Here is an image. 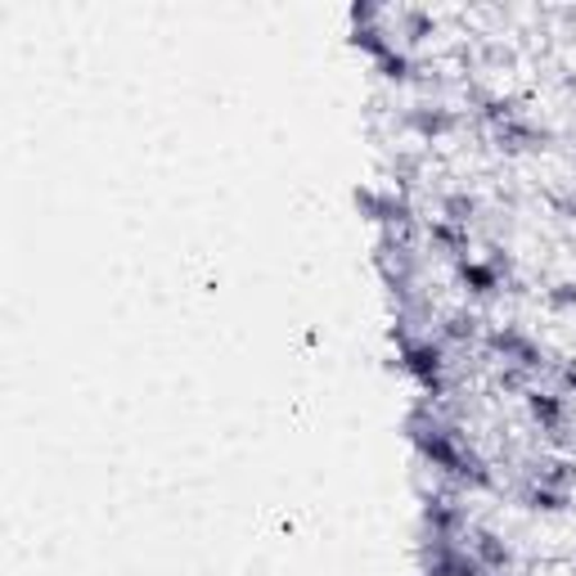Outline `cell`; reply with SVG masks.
I'll use <instances>...</instances> for the list:
<instances>
[{
  "label": "cell",
  "instance_id": "obj_5",
  "mask_svg": "<svg viewBox=\"0 0 576 576\" xmlns=\"http://www.w3.org/2000/svg\"><path fill=\"white\" fill-rule=\"evenodd\" d=\"M423 527H428V536L464 541V532H468V509H464L455 496H428V500H423Z\"/></svg>",
  "mask_w": 576,
  "mask_h": 576
},
{
  "label": "cell",
  "instance_id": "obj_19",
  "mask_svg": "<svg viewBox=\"0 0 576 576\" xmlns=\"http://www.w3.org/2000/svg\"><path fill=\"white\" fill-rule=\"evenodd\" d=\"M437 217H446V221H455V225H473V217H477V199L464 195V189H455V195H442Z\"/></svg>",
  "mask_w": 576,
  "mask_h": 576
},
{
  "label": "cell",
  "instance_id": "obj_1",
  "mask_svg": "<svg viewBox=\"0 0 576 576\" xmlns=\"http://www.w3.org/2000/svg\"><path fill=\"white\" fill-rule=\"evenodd\" d=\"M406 437H410V446L419 451V459L432 464L442 477H451L455 487H464V491H491V487H496L491 464L464 442L459 423L442 419L437 401L423 397V401L406 414Z\"/></svg>",
  "mask_w": 576,
  "mask_h": 576
},
{
  "label": "cell",
  "instance_id": "obj_2",
  "mask_svg": "<svg viewBox=\"0 0 576 576\" xmlns=\"http://www.w3.org/2000/svg\"><path fill=\"white\" fill-rule=\"evenodd\" d=\"M392 343H397V356H401V374H410L419 383V392L428 401H442L451 392V361H446V343L437 333H419L410 329L406 320L392 324Z\"/></svg>",
  "mask_w": 576,
  "mask_h": 576
},
{
  "label": "cell",
  "instance_id": "obj_17",
  "mask_svg": "<svg viewBox=\"0 0 576 576\" xmlns=\"http://www.w3.org/2000/svg\"><path fill=\"white\" fill-rule=\"evenodd\" d=\"M374 68H378V77H383V81H392V86H406V81H414V73H419V64L410 59L406 45H397V51H392L388 59H378Z\"/></svg>",
  "mask_w": 576,
  "mask_h": 576
},
{
  "label": "cell",
  "instance_id": "obj_11",
  "mask_svg": "<svg viewBox=\"0 0 576 576\" xmlns=\"http://www.w3.org/2000/svg\"><path fill=\"white\" fill-rule=\"evenodd\" d=\"M428 244L459 262V257H468L473 234H468V225H455V221H446V217H432V221H428Z\"/></svg>",
  "mask_w": 576,
  "mask_h": 576
},
{
  "label": "cell",
  "instance_id": "obj_4",
  "mask_svg": "<svg viewBox=\"0 0 576 576\" xmlns=\"http://www.w3.org/2000/svg\"><path fill=\"white\" fill-rule=\"evenodd\" d=\"M487 347H491L509 369H522V374H541V369H545L541 343L527 339V333L513 329V324H491V329H487Z\"/></svg>",
  "mask_w": 576,
  "mask_h": 576
},
{
  "label": "cell",
  "instance_id": "obj_10",
  "mask_svg": "<svg viewBox=\"0 0 576 576\" xmlns=\"http://www.w3.org/2000/svg\"><path fill=\"white\" fill-rule=\"evenodd\" d=\"M491 140H496V149H505V154H527V149H541V144L550 140V131L545 126H536L532 118H513V122H505V126H496L491 131Z\"/></svg>",
  "mask_w": 576,
  "mask_h": 576
},
{
  "label": "cell",
  "instance_id": "obj_9",
  "mask_svg": "<svg viewBox=\"0 0 576 576\" xmlns=\"http://www.w3.org/2000/svg\"><path fill=\"white\" fill-rule=\"evenodd\" d=\"M522 401H527V414H532V423H536L541 432H554V437H558V432L567 428V397H563V392L527 388Z\"/></svg>",
  "mask_w": 576,
  "mask_h": 576
},
{
  "label": "cell",
  "instance_id": "obj_13",
  "mask_svg": "<svg viewBox=\"0 0 576 576\" xmlns=\"http://www.w3.org/2000/svg\"><path fill=\"white\" fill-rule=\"evenodd\" d=\"M477 118H483L491 131L522 118V95H483V100H477Z\"/></svg>",
  "mask_w": 576,
  "mask_h": 576
},
{
  "label": "cell",
  "instance_id": "obj_12",
  "mask_svg": "<svg viewBox=\"0 0 576 576\" xmlns=\"http://www.w3.org/2000/svg\"><path fill=\"white\" fill-rule=\"evenodd\" d=\"M352 51H361V55H369L374 64L378 59H388L392 51H397V36L388 32V23H369V27H352Z\"/></svg>",
  "mask_w": 576,
  "mask_h": 576
},
{
  "label": "cell",
  "instance_id": "obj_20",
  "mask_svg": "<svg viewBox=\"0 0 576 576\" xmlns=\"http://www.w3.org/2000/svg\"><path fill=\"white\" fill-rule=\"evenodd\" d=\"M545 307H550V311H576V284L563 279V284L545 288Z\"/></svg>",
  "mask_w": 576,
  "mask_h": 576
},
{
  "label": "cell",
  "instance_id": "obj_3",
  "mask_svg": "<svg viewBox=\"0 0 576 576\" xmlns=\"http://www.w3.org/2000/svg\"><path fill=\"white\" fill-rule=\"evenodd\" d=\"M356 208H361V217L365 221H374L383 234H392V239H414V208H410V199L406 195H397V189H369V185H361L356 189Z\"/></svg>",
  "mask_w": 576,
  "mask_h": 576
},
{
  "label": "cell",
  "instance_id": "obj_6",
  "mask_svg": "<svg viewBox=\"0 0 576 576\" xmlns=\"http://www.w3.org/2000/svg\"><path fill=\"white\" fill-rule=\"evenodd\" d=\"M464 545H468V554L483 563L491 576H513V550L505 545V536L491 532V527H468Z\"/></svg>",
  "mask_w": 576,
  "mask_h": 576
},
{
  "label": "cell",
  "instance_id": "obj_16",
  "mask_svg": "<svg viewBox=\"0 0 576 576\" xmlns=\"http://www.w3.org/2000/svg\"><path fill=\"white\" fill-rule=\"evenodd\" d=\"M397 32H401V45H406V51H410V45H423L432 32H437V19H432L428 10H401L397 14Z\"/></svg>",
  "mask_w": 576,
  "mask_h": 576
},
{
  "label": "cell",
  "instance_id": "obj_14",
  "mask_svg": "<svg viewBox=\"0 0 576 576\" xmlns=\"http://www.w3.org/2000/svg\"><path fill=\"white\" fill-rule=\"evenodd\" d=\"M567 505H572V491L541 487V483H527L522 487V509H532V513H563Z\"/></svg>",
  "mask_w": 576,
  "mask_h": 576
},
{
  "label": "cell",
  "instance_id": "obj_7",
  "mask_svg": "<svg viewBox=\"0 0 576 576\" xmlns=\"http://www.w3.org/2000/svg\"><path fill=\"white\" fill-rule=\"evenodd\" d=\"M505 270L509 266H500L491 257H459L455 262V279L468 288L473 298H496L500 288H505Z\"/></svg>",
  "mask_w": 576,
  "mask_h": 576
},
{
  "label": "cell",
  "instance_id": "obj_21",
  "mask_svg": "<svg viewBox=\"0 0 576 576\" xmlns=\"http://www.w3.org/2000/svg\"><path fill=\"white\" fill-rule=\"evenodd\" d=\"M347 19H352V27H369V23H383V10L369 5V0H361V5L347 10Z\"/></svg>",
  "mask_w": 576,
  "mask_h": 576
},
{
  "label": "cell",
  "instance_id": "obj_18",
  "mask_svg": "<svg viewBox=\"0 0 576 576\" xmlns=\"http://www.w3.org/2000/svg\"><path fill=\"white\" fill-rule=\"evenodd\" d=\"M437 339L442 343H473L477 339V315H468V311H455V315H446L442 320V329H437Z\"/></svg>",
  "mask_w": 576,
  "mask_h": 576
},
{
  "label": "cell",
  "instance_id": "obj_15",
  "mask_svg": "<svg viewBox=\"0 0 576 576\" xmlns=\"http://www.w3.org/2000/svg\"><path fill=\"white\" fill-rule=\"evenodd\" d=\"M527 483L572 491V487H576V464H567V459H536V464H532V477H527Z\"/></svg>",
  "mask_w": 576,
  "mask_h": 576
},
{
  "label": "cell",
  "instance_id": "obj_8",
  "mask_svg": "<svg viewBox=\"0 0 576 576\" xmlns=\"http://www.w3.org/2000/svg\"><path fill=\"white\" fill-rule=\"evenodd\" d=\"M401 126L414 131L419 140H442V135H451L459 126V118L446 104H414V109H406Z\"/></svg>",
  "mask_w": 576,
  "mask_h": 576
}]
</instances>
